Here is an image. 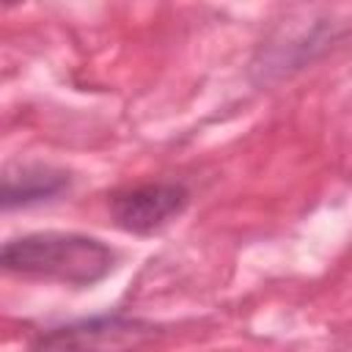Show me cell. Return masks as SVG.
I'll use <instances>...</instances> for the list:
<instances>
[{"mask_svg": "<svg viewBox=\"0 0 352 352\" xmlns=\"http://www.w3.org/2000/svg\"><path fill=\"white\" fill-rule=\"evenodd\" d=\"M154 336V327L140 319L96 316L66 327L50 330L38 349L41 352H129Z\"/></svg>", "mask_w": 352, "mask_h": 352, "instance_id": "cell-2", "label": "cell"}, {"mask_svg": "<svg viewBox=\"0 0 352 352\" xmlns=\"http://www.w3.org/2000/svg\"><path fill=\"white\" fill-rule=\"evenodd\" d=\"M69 176L50 165H11L0 168V209L28 206L58 195Z\"/></svg>", "mask_w": 352, "mask_h": 352, "instance_id": "cell-4", "label": "cell"}, {"mask_svg": "<svg viewBox=\"0 0 352 352\" xmlns=\"http://www.w3.org/2000/svg\"><path fill=\"white\" fill-rule=\"evenodd\" d=\"M113 258L116 253L96 236L38 231L0 248V272L69 286H91L113 270Z\"/></svg>", "mask_w": 352, "mask_h": 352, "instance_id": "cell-1", "label": "cell"}, {"mask_svg": "<svg viewBox=\"0 0 352 352\" xmlns=\"http://www.w3.org/2000/svg\"><path fill=\"white\" fill-rule=\"evenodd\" d=\"M187 206V190L182 184H143L113 195L110 214L118 228L132 234H151L170 223Z\"/></svg>", "mask_w": 352, "mask_h": 352, "instance_id": "cell-3", "label": "cell"}]
</instances>
